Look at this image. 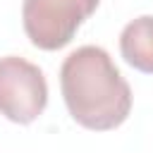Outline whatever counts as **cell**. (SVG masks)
<instances>
[{"label": "cell", "instance_id": "obj_1", "mask_svg": "<svg viewBox=\"0 0 153 153\" xmlns=\"http://www.w3.org/2000/svg\"><path fill=\"white\" fill-rule=\"evenodd\" d=\"M65 105L76 124L91 131L120 127L131 110V88L100 45H81L60 67Z\"/></svg>", "mask_w": 153, "mask_h": 153}, {"label": "cell", "instance_id": "obj_2", "mask_svg": "<svg viewBox=\"0 0 153 153\" xmlns=\"http://www.w3.org/2000/svg\"><path fill=\"white\" fill-rule=\"evenodd\" d=\"M98 2L100 0H24V33L41 50H60L96 12Z\"/></svg>", "mask_w": 153, "mask_h": 153}, {"label": "cell", "instance_id": "obj_3", "mask_svg": "<svg viewBox=\"0 0 153 153\" xmlns=\"http://www.w3.org/2000/svg\"><path fill=\"white\" fill-rule=\"evenodd\" d=\"M48 105V84L38 65L7 55L0 57V115L17 124H31Z\"/></svg>", "mask_w": 153, "mask_h": 153}, {"label": "cell", "instance_id": "obj_4", "mask_svg": "<svg viewBox=\"0 0 153 153\" xmlns=\"http://www.w3.org/2000/svg\"><path fill=\"white\" fill-rule=\"evenodd\" d=\"M120 53L134 69L153 74V14L136 17L122 29Z\"/></svg>", "mask_w": 153, "mask_h": 153}]
</instances>
